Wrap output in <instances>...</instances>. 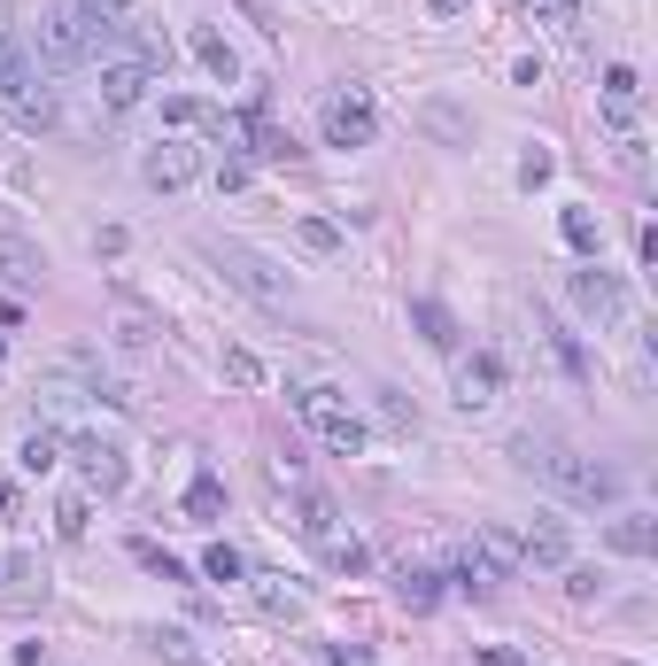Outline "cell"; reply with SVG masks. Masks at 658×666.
I'll return each mask as SVG.
<instances>
[{"label": "cell", "instance_id": "16", "mask_svg": "<svg viewBox=\"0 0 658 666\" xmlns=\"http://www.w3.org/2000/svg\"><path fill=\"white\" fill-rule=\"evenodd\" d=\"M605 542H612L620 558H651V550H658V519H644V511H620V519L605 527Z\"/></svg>", "mask_w": 658, "mask_h": 666}, {"label": "cell", "instance_id": "21", "mask_svg": "<svg viewBox=\"0 0 658 666\" xmlns=\"http://www.w3.org/2000/svg\"><path fill=\"white\" fill-rule=\"evenodd\" d=\"M156 319H148V311H140V303H125V319H117V349H132V356H148V349H156Z\"/></svg>", "mask_w": 658, "mask_h": 666}, {"label": "cell", "instance_id": "12", "mask_svg": "<svg viewBox=\"0 0 658 666\" xmlns=\"http://www.w3.org/2000/svg\"><path fill=\"white\" fill-rule=\"evenodd\" d=\"M519 558H527V566H573V535H566V519H534V527L519 535Z\"/></svg>", "mask_w": 658, "mask_h": 666}, {"label": "cell", "instance_id": "10", "mask_svg": "<svg viewBox=\"0 0 658 666\" xmlns=\"http://www.w3.org/2000/svg\"><path fill=\"white\" fill-rule=\"evenodd\" d=\"M140 178H148L156 194H178V186H194V178H202V148H186V140H164V148H148Z\"/></svg>", "mask_w": 658, "mask_h": 666}, {"label": "cell", "instance_id": "1", "mask_svg": "<svg viewBox=\"0 0 658 666\" xmlns=\"http://www.w3.org/2000/svg\"><path fill=\"white\" fill-rule=\"evenodd\" d=\"M0 117L16 125V133H55V86H47V70L31 62V47L16 39V31H0Z\"/></svg>", "mask_w": 658, "mask_h": 666}, {"label": "cell", "instance_id": "5", "mask_svg": "<svg viewBox=\"0 0 658 666\" xmlns=\"http://www.w3.org/2000/svg\"><path fill=\"white\" fill-rule=\"evenodd\" d=\"M209 264H217V272H225V280H233L240 295H256L264 311H287V280H279V272H272L264 256H248L240 241H209Z\"/></svg>", "mask_w": 658, "mask_h": 666}, {"label": "cell", "instance_id": "29", "mask_svg": "<svg viewBox=\"0 0 658 666\" xmlns=\"http://www.w3.org/2000/svg\"><path fill=\"white\" fill-rule=\"evenodd\" d=\"M295 241H303L311 256H333V248H341V225H326V217H303V225H295Z\"/></svg>", "mask_w": 658, "mask_h": 666}, {"label": "cell", "instance_id": "41", "mask_svg": "<svg viewBox=\"0 0 658 666\" xmlns=\"http://www.w3.org/2000/svg\"><path fill=\"white\" fill-rule=\"evenodd\" d=\"M0 519H16V489H0Z\"/></svg>", "mask_w": 658, "mask_h": 666}, {"label": "cell", "instance_id": "24", "mask_svg": "<svg viewBox=\"0 0 658 666\" xmlns=\"http://www.w3.org/2000/svg\"><path fill=\"white\" fill-rule=\"evenodd\" d=\"M318 558H326L333 574H364V566H372V550H364L356 535H333V542H318Z\"/></svg>", "mask_w": 658, "mask_h": 666}, {"label": "cell", "instance_id": "19", "mask_svg": "<svg viewBox=\"0 0 658 666\" xmlns=\"http://www.w3.org/2000/svg\"><path fill=\"white\" fill-rule=\"evenodd\" d=\"M70 8H78L94 31H109V39H125V31L140 23V8H132V0H70Z\"/></svg>", "mask_w": 658, "mask_h": 666}, {"label": "cell", "instance_id": "13", "mask_svg": "<svg viewBox=\"0 0 658 666\" xmlns=\"http://www.w3.org/2000/svg\"><path fill=\"white\" fill-rule=\"evenodd\" d=\"M636 109H644V78H636L628 62H612V70H605V117L628 133V125H636Z\"/></svg>", "mask_w": 658, "mask_h": 666}, {"label": "cell", "instance_id": "37", "mask_svg": "<svg viewBox=\"0 0 658 666\" xmlns=\"http://www.w3.org/2000/svg\"><path fill=\"white\" fill-rule=\"evenodd\" d=\"M333 666H372V652L364 644H333Z\"/></svg>", "mask_w": 658, "mask_h": 666}, {"label": "cell", "instance_id": "32", "mask_svg": "<svg viewBox=\"0 0 658 666\" xmlns=\"http://www.w3.org/2000/svg\"><path fill=\"white\" fill-rule=\"evenodd\" d=\"M248 178H256V164H248L240 148H225V156H217V186H225V194H240Z\"/></svg>", "mask_w": 658, "mask_h": 666}, {"label": "cell", "instance_id": "28", "mask_svg": "<svg viewBox=\"0 0 658 666\" xmlns=\"http://www.w3.org/2000/svg\"><path fill=\"white\" fill-rule=\"evenodd\" d=\"M202 574H209V581H240L248 566H240V550H233V542H209V550H202Z\"/></svg>", "mask_w": 658, "mask_h": 666}, {"label": "cell", "instance_id": "17", "mask_svg": "<svg viewBox=\"0 0 658 666\" xmlns=\"http://www.w3.org/2000/svg\"><path fill=\"white\" fill-rule=\"evenodd\" d=\"M39 272H47V256H39L31 241L0 233V280H8V287H39Z\"/></svg>", "mask_w": 658, "mask_h": 666}, {"label": "cell", "instance_id": "38", "mask_svg": "<svg viewBox=\"0 0 658 666\" xmlns=\"http://www.w3.org/2000/svg\"><path fill=\"white\" fill-rule=\"evenodd\" d=\"M534 8H542L550 23H573V0H534Z\"/></svg>", "mask_w": 658, "mask_h": 666}, {"label": "cell", "instance_id": "4", "mask_svg": "<svg viewBox=\"0 0 658 666\" xmlns=\"http://www.w3.org/2000/svg\"><path fill=\"white\" fill-rule=\"evenodd\" d=\"M295 411H303V427L326 442L333 458H356V450L372 442V427L348 411V395H341V388H303V395H295Z\"/></svg>", "mask_w": 658, "mask_h": 666}, {"label": "cell", "instance_id": "3", "mask_svg": "<svg viewBox=\"0 0 658 666\" xmlns=\"http://www.w3.org/2000/svg\"><path fill=\"white\" fill-rule=\"evenodd\" d=\"M94 55H109V31H94L78 8L39 16V31H31V62H39V70H78V62H94Z\"/></svg>", "mask_w": 658, "mask_h": 666}, {"label": "cell", "instance_id": "42", "mask_svg": "<svg viewBox=\"0 0 658 666\" xmlns=\"http://www.w3.org/2000/svg\"><path fill=\"white\" fill-rule=\"evenodd\" d=\"M489 666H519V652H489Z\"/></svg>", "mask_w": 658, "mask_h": 666}, {"label": "cell", "instance_id": "34", "mask_svg": "<svg viewBox=\"0 0 658 666\" xmlns=\"http://www.w3.org/2000/svg\"><path fill=\"white\" fill-rule=\"evenodd\" d=\"M140 558H148V566H156V574H164V581H194V574H186V566H178V558H164V550H156V542H140Z\"/></svg>", "mask_w": 658, "mask_h": 666}, {"label": "cell", "instance_id": "39", "mask_svg": "<svg viewBox=\"0 0 658 666\" xmlns=\"http://www.w3.org/2000/svg\"><path fill=\"white\" fill-rule=\"evenodd\" d=\"M16 666H47V652L39 644H16Z\"/></svg>", "mask_w": 658, "mask_h": 666}, {"label": "cell", "instance_id": "31", "mask_svg": "<svg viewBox=\"0 0 658 666\" xmlns=\"http://www.w3.org/2000/svg\"><path fill=\"white\" fill-rule=\"evenodd\" d=\"M164 117H170V125H217V109H209V101H194V94H170Z\"/></svg>", "mask_w": 658, "mask_h": 666}, {"label": "cell", "instance_id": "11", "mask_svg": "<svg viewBox=\"0 0 658 666\" xmlns=\"http://www.w3.org/2000/svg\"><path fill=\"white\" fill-rule=\"evenodd\" d=\"M495 388H503V364H495L489 349H473V356H458V411H489Z\"/></svg>", "mask_w": 658, "mask_h": 666}, {"label": "cell", "instance_id": "9", "mask_svg": "<svg viewBox=\"0 0 658 666\" xmlns=\"http://www.w3.org/2000/svg\"><path fill=\"white\" fill-rule=\"evenodd\" d=\"M62 450L78 458V473H86V489H101V497H117V489L132 481V466H125V450H117V442H101V434H70Z\"/></svg>", "mask_w": 658, "mask_h": 666}, {"label": "cell", "instance_id": "6", "mask_svg": "<svg viewBox=\"0 0 658 666\" xmlns=\"http://www.w3.org/2000/svg\"><path fill=\"white\" fill-rule=\"evenodd\" d=\"M372 133H380L372 94H356V86L326 94V148H372Z\"/></svg>", "mask_w": 658, "mask_h": 666}, {"label": "cell", "instance_id": "15", "mask_svg": "<svg viewBox=\"0 0 658 666\" xmlns=\"http://www.w3.org/2000/svg\"><path fill=\"white\" fill-rule=\"evenodd\" d=\"M256 613H272V620H303L311 597H303L287 574H256Z\"/></svg>", "mask_w": 658, "mask_h": 666}, {"label": "cell", "instance_id": "27", "mask_svg": "<svg viewBox=\"0 0 658 666\" xmlns=\"http://www.w3.org/2000/svg\"><path fill=\"white\" fill-rule=\"evenodd\" d=\"M86 527H94L86 497H62V503H55V535H62V542H86Z\"/></svg>", "mask_w": 658, "mask_h": 666}, {"label": "cell", "instance_id": "26", "mask_svg": "<svg viewBox=\"0 0 658 666\" xmlns=\"http://www.w3.org/2000/svg\"><path fill=\"white\" fill-rule=\"evenodd\" d=\"M217 511H225V489H217V481L202 473V481L186 489V519H194V527H217Z\"/></svg>", "mask_w": 658, "mask_h": 666}, {"label": "cell", "instance_id": "36", "mask_svg": "<svg viewBox=\"0 0 658 666\" xmlns=\"http://www.w3.org/2000/svg\"><path fill=\"white\" fill-rule=\"evenodd\" d=\"M426 125H434V133H450V140H465V125H458V109H442V101L426 109Z\"/></svg>", "mask_w": 658, "mask_h": 666}, {"label": "cell", "instance_id": "23", "mask_svg": "<svg viewBox=\"0 0 658 666\" xmlns=\"http://www.w3.org/2000/svg\"><path fill=\"white\" fill-rule=\"evenodd\" d=\"M558 233H566V248H581V256H597V248H605V225H597L589 209H566V217H558Z\"/></svg>", "mask_w": 658, "mask_h": 666}, {"label": "cell", "instance_id": "14", "mask_svg": "<svg viewBox=\"0 0 658 666\" xmlns=\"http://www.w3.org/2000/svg\"><path fill=\"white\" fill-rule=\"evenodd\" d=\"M395 605H403V613H434V605H442V574L403 558V566H395Z\"/></svg>", "mask_w": 658, "mask_h": 666}, {"label": "cell", "instance_id": "30", "mask_svg": "<svg viewBox=\"0 0 658 666\" xmlns=\"http://www.w3.org/2000/svg\"><path fill=\"white\" fill-rule=\"evenodd\" d=\"M225 380H233V388H264V364H256V349H225Z\"/></svg>", "mask_w": 658, "mask_h": 666}, {"label": "cell", "instance_id": "35", "mask_svg": "<svg viewBox=\"0 0 658 666\" xmlns=\"http://www.w3.org/2000/svg\"><path fill=\"white\" fill-rule=\"evenodd\" d=\"M542 178H550V156H542V148H527V164H519V186H542Z\"/></svg>", "mask_w": 658, "mask_h": 666}, {"label": "cell", "instance_id": "18", "mask_svg": "<svg viewBox=\"0 0 658 666\" xmlns=\"http://www.w3.org/2000/svg\"><path fill=\"white\" fill-rule=\"evenodd\" d=\"M194 62H202L217 86H233V78H240V55H233V39H225V31H194Z\"/></svg>", "mask_w": 658, "mask_h": 666}, {"label": "cell", "instance_id": "20", "mask_svg": "<svg viewBox=\"0 0 658 666\" xmlns=\"http://www.w3.org/2000/svg\"><path fill=\"white\" fill-rule=\"evenodd\" d=\"M295 527H303L311 542H333V535H341V511H333L326 489H303V519H295Z\"/></svg>", "mask_w": 658, "mask_h": 666}, {"label": "cell", "instance_id": "40", "mask_svg": "<svg viewBox=\"0 0 658 666\" xmlns=\"http://www.w3.org/2000/svg\"><path fill=\"white\" fill-rule=\"evenodd\" d=\"M426 8H434V16H458V8H465V0H426Z\"/></svg>", "mask_w": 658, "mask_h": 666}, {"label": "cell", "instance_id": "2", "mask_svg": "<svg viewBox=\"0 0 658 666\" xmlns=\"http://www.w3.org/2000/svg\"><path fill=\"white\" fill-rule=\"evenodd\" d=\"M519 466L534 473V481H550L566 503H612L620 497V473L612 466H597V458H581V450H558V442H519Z\"/></svg>", "mask_w": 658, "mask_h": 666}, {"label": "cell", "instance_id": "7", "mask_svg": "<svg viewBox=\"0 0 658 666\" xmlns=\"http://www.w3.org/2000/svg\"><path fill=\"white\" fill-rule=\"evenodd\" d=\"M566 295H573V311H581V319H597V326L628 319V287H620L605 264H581V272L566 280Z\"/></svg>", "mask_w": 658, "mask_h": 666}, {"label": "cell", "instance_id": "33", "mask_svg": "<svg viewBox=\"0 0 658 666\" xmlns=\"http://www.w3.org/2000/svg\"><path fill=\"white\" fill-rule=\"evenodd\" d=\"M597 589H605L597 566H566V597H573V605H597Z\"/></svg>", "mask_w": 658, "mask_h": 666}, {"label": "cell", "instance_id": "25", "mask_svg": "<svg viewBox=\"0 0 658 666\" xmlns=\"http://www.w3.org/2000/svg\"><path fill=\"white\" fill-rule=\"evenodd\" d=\"M411 319H419V333H426L434 349H458V319H450L442 303H411Z\"/></svg>", "mask_w": 658, "mask_h": 666}, {"label": "cell", "instance_id": "8", "mask_svg": "<svg viewBox=\"0 0 658 666\" xmlns=\"http://www.w3.org/2000/svg\"><path fill=\"white\" fill-rule=\"evenodd\" d=\"M156 78H164L156 62H140V55H109V62H101V109H117V117L140 109Z\"/></svg>", "mask_w": 658, "mask_h": 666}, {"label": "cell", "instance_id": "22", "mask_svg": "<svg viewBox=\"0 0 658 666\" xmlns=\"http://www.w3.org/2000/svg\"><path fill=\"white\" fill-rule=\"evenodd\" d=\"M55 458H62V434H55V427H31V434H23V450H16V466H23V473H47Z\"/></svg>", "mask_w": 658, "mask_h": 666}]
</instances>
